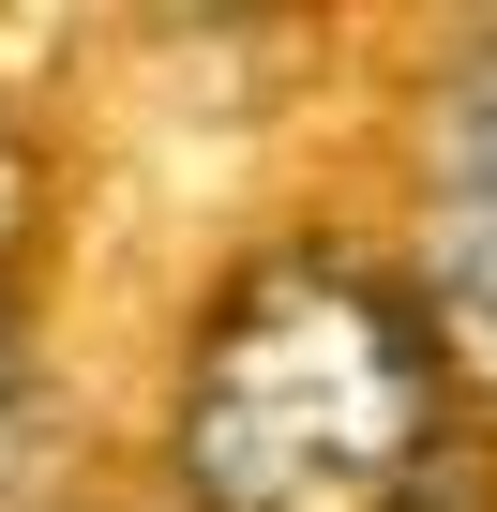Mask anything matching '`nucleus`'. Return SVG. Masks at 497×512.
I'll use <instances>...</instances> for the list:
<instances>
[{
  "label": "nucleus",
  "mask_w": 497,
  "mask_h": 512,
  "mask_svg": "<svg viewBox=\"0 0 497 512\" xmlns=\"http://www.w3.org/2000/svg\"><path fill=\"white\" fill-rule=\"evenodd\" d=\"M422 332H437L452 377L497 392V196H452L437 211V241H422Z\"/></svg>",
  "instance_id": "nucleus-2"
},
{
  "label": "nucleus",
  "mask_w": 497,
  "mask_h": 512,
  "mask_svg": "<svg viewBox=\"0 0 497 512\" xmlns=\"http://www.w3.org/2000/svg\"><path fill=\"white\" fill-rule=\"evenodd\" d=\"M0 482H16V407H0Z\"/></svg>",
  "instance_id": "nucleus-4"
},
{
  "label": "nucleus",
  "mask_w": 497,
  "mask_h": 512,
  "mask_svg": "<svg viewBox=\"0 0 497 512\" xmlns=\"http://www.w3.org/2000/svg\"><path fill=\"white\" fill-rule=\"evenodd\" d=\"M181 497L196 512H407L437 452V332L347 256L241 272L181 362Z\"/></svg>",
  "instance_id": "nucleus-1"
},
{
  "label": "nucleus",
  "mask_w": 497,
  "mask_h": 512,
  "mask_svg": "<svg viewBox=\"0 0 497 512\" xmlns=\"http://www.w3.org/2000/svg\"><path fill=\"white\" fill-rule=\"evenodd\" d=\"M437 181L452 196H497V31L437 76Z\"/></svg>",
  "instance_id": "nucleus-3"
}]
</instances>
